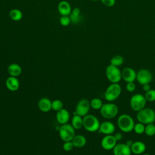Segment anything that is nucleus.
Returning a JSON list of instances; mask_svg holds the SVG:
<instances>
[{
    "label": "nucleus",
    "instance_id": "obj_1",
    "mask_svg": "<svg viewBox=\"0 0 155 155\" xmlns=\"http://www.w3.org/2000/svg\"><path fill=\"white\" fill-rule=\"evenodd\" d=\"M135 122L133 118L129 114L123 113L117 120V125L119 130L123 133H130L133 131Z\"/></svg>",
    "mask_w": 155,
    "mask_h": 155
},
{
    "label": "nucleus",
    "instance_id": "obj_2",
    "mask_svg": "<svg viewBox=\"0 0 155 155\" xmlns=\"http://www.w3.org/2000/svg\"><path fill=\"white\" fill-rule=\"evenodd\" d=\"M136 119L138 122L145 125L155 122V111L151 108L145 107L137 112Z\"/></svg>",
    "mask_w": 155,
    "mask_h": 155
},
{
    "label": "nucleus",
    "instance_id": "obj_3",
    "mask_svg": "<svg viewBox=\"0 0 155 155\" xmlns=\"http://www.w3.org/2000/svg\"><path fill=\"white\" fill-rule=\"evenodd\" d=\"M121 93L122 88L119 83H111L105 90L104 98L108 102H112L120 96Z\"/></svg>",
    "mask_w": 155,
    "mask_h": 155
},
{
    "label": "nucleus",
    "instance_id": "obj_4",
    "mask_svg": "<svg viewBox=\"0 0 155 155\" xmlns=\"http://www.w3.org/2000/svg\"><path fill=\"white\" fill-rule=\"evenodd\" d=\"M119 113V108L116 104L108 102V103L103 104L100 109L101 116L108 119H111L115 117Z\"/></svg>",
    "mask_w": 155,
    "mask_h": 155
},
{
    "label": "nucleus",
    "instance_id": "obj_5",
    "mask_svg": "<svg viewBox=\"0 0 155 155\" xmlns=\"http://www.w3.org/2000/svg\"><path fill=\"white\" fill-rule=\"evenodd\" d=\"M100 124L97 117L93 114H88L83 117V127L89 132L98 131Z\"/></svg>",
    "mask_w": 155,
    "mask_h": 155
},
{
    "label": "nucleus",
    "instance_id": "obj_6",
    "mask_svg": "<svg viewBox=\"0 0 155 155\" xmlns=\"http://www.w3.org/2000/svg\"><path fill=\"white\" fill-rule=\"evenodd\" d=\"M105 75L111 83H119L122 79L121 70L118 67L108 65L105 69Z\"/></svg>",
    "mask_w": 155,
    "mask_h": 155
},
{
    "label": "nucleus",
    "instance_id": "obj_7",
    "mask_svg": "<svg viewBox=\"0 0 155 155\" xmlns=\"http://www.w3.org/2000/svg\"><path fill=\"white\" fill-rule=\"evenodd\" d=\"M147 100L144 95L136 93L133 94L130 100V105L131 109L136 112H138L145 107Z\"/></svg>",
    "mask_w": 155,
    "mask_h": 155
},
{
    "label": "nucleus",
    "instance_id": "obj_8",
    "mask_svg": "<svg viewBox=\"0 0 155 155\" xmlns=\"http://www.w3.org/2000/svg\"><path fill=\"white\" fill-rule=\"evenodd\" d=\"M59 134L64 142L71 141L75 136V129L71 124H62L59 128Z\"/></svg>",
    "mask_w": 155,
    "mask_h": 155
},
{
    "label": "nucleus",
    "instance_id": "obj_9",
    "mask_svg": "<svg viewBox=\"0 0 155 155\" xmlns=\"http://www.w3.org/2000/svg\"><path fill=\"white\" fill-rule=\"evenodd\" d=\"M153 74L148 69L141 68L136 73V81L142 85L150 84L153 81Z\"/></svg>",
    "mask_w": 155,
    "mask_h": 155
},
{
    "label": "nucleus",
    "instance_id": "obj_10",
    "mask_svg": "<svg viewBox=\"0 0 155 155\" xmlns=\"http://www.w3.org/2000/svg\"><path fill=\"white\" fill-rule=\"evenodd\" d=\"M90 107H91L90 102L86 99H82L80 100L77 104L76 107V110L74 113L84 117L85 115L88 114Z\"/></svg>",
    "mask_w": 155,
    "mask_h": 155
},
{
    "label": "nucleus",
    "instance_id": "obj_11",
    "mask_svg": "<svg viewBox=\"0 0 155 155\" xmlns=\"http://www.w3.org/2000/svg\"><path fill=\"white\" fill-rule=\"evenodd\" d=\"M101 144L102 148L105 150H113L114 147L117 144V140H116L113 134L105 135L102 138Z\"/></svg>",
    "mask_w": 155,
    "mask_h": 155
},
{
    "label": "nucleus",
    "instance_id": "obj_12",
    "mask_svg": "<svg viewBox=\"0 0 155 155\" xmlns=\"http://www.w3.org/2000/svg\"><path fill=\"white\" fill-rule=\"evenodd\" d=\"M137 72L133 68L129 67L124 68L121 70L122 79L126 82H135L136 80Z\"/></svg>",
    "mask_w": 155,
    "mask_h": 155
},
{
    "label": "nucleus",
    "instance_id": "obj_13",
    "mask_svg": "<svg viewBox=\"0 0 155 155\" xmlns=\"http://www.w3.org/2000/svg\"><path fill=\"white\" fill-rule=\"evenodd\" d=\"M115 125L110 121H104L100 124L98 131L105 135L113 134L115 132Z\"/></svg>",
    "mask_w": 155,
    "mask_h": 155
},
{
    "label": "nucleus",
    "instance_id": "obj_14",
    "mask_svg": "<svg viewBox=\"0 0 155 155\" xmlns=\"http://www.w3.org/2000/svg\"><path fill=\"white\" fill-rule=\"evenodd\" d=\"M113 155H131V148L125 143H117L113 149Z\"/></svg>",
    "mask_w": 155,
    "mask_h": 155
},
{
    "label": "nucleus",
    "instance_id": "obj_15",
    "mask_svg": "<svg viewBox=\"0 0 155 155\" xmlns=\"http://www.w3.org/2000/svg\"><path fill=\"white\" fill-rule=\"evenodd\" d=\"M58 10L61 16H69L72 11L70 3L66 1H61L58 5Z\"/></svg>",
    "mask_w": 155,
    "mask_h": 155
},
{
    "label": "nucleus",
    "instance_id": "obj_16",
    "mask_svg": "<svg viewBox=\"0 0 155 155\" xmlns=\"http://www.w3.org/2000/svg\"><path fill=\"white\" fill-rule=\"evenodd\" d=\"M5 85L8 90L11 91H16L19 88V81L17 77L10 76L6 79Z\"/></svg>",
    "mask_w": 155,
    "mask_h": 155
},
{
    "label": "nucleus",
    "instance_id": "obj_17",
    "mask_svg": "<svg viewBox=\"0 0 155 155\" xmlns=\"http://www.w3.org/2000/svg\"><path fill=\"white\" fill-rule=\"evenodd\" d=\"M56 118L58 123L61 125L67 124L70 119V113L67 110L62 108L57 111L56 114Z\"/></svg>",
    "mask_w": 155,
    "mask_h": 155
},
{
    "label": "nucleus",
    "instance_id": "obj_18",
    "mask_svg": "<svg viewBox=\"0 0 155 155\" xmlns=\"http://www.w3.org/2000/svg\"><path fill=\"white\" fill-rule=\"evenodd\" d=\"M131 150L132 153L134 154H142L146 150V145L142 141H135L133 142L131 147Z\"/></svg>",
    "mask_w": 155,
    "mask_h": 155
},
{
    "label": "nucleus",
    "instance_id": "obj_19",
    "mask_svg": "<svg viewBox=\"0 0 155 155\" xmlns=\"http://www.w3.org/2000/svg\"><path fill=\"white\" fill-rule=\"evenodd\" d=\"M38 108L42 112H48L52 110L51 101L47 97H42L38 102Z\"/></svg>",
    "mask_w": 155,
    "mask_h": 155
},
{
    "label": "nucleus",
    "instance_id": "obj_20",
    "mask_svg": "<svg viewBox=\"0 0 155 155\" xmlns=\"http://www.w3.org/2000/svg\"><path fill=\"white\" fill-rule=\"evenodd\" d=\"M7 73L10 76L18 77L22 73V68L19 64L13 63L8 66Z\"/></svg>",
    "mask_w": 155,
    "mask_h": 155
},
{
    "label": "nucleus",
    "instance_id": "obj_21",
    "mask_svg": "<svg viewBox=\"0 0 155 155\" xmlns=\"http://www.w3.org/2000/svg\"><path fill=\"white\" fill-rule=\"evenodd\" d=\"M74 147L76 148H82L84 147L87 143V139L83 135H76L74 136L71 140Z\"/></svg>",
    "mask_w": 155,
    "mask_h": 155
},
{
    "label": "nucleus",
    "instance_id": "obj_22",
    "mask_svg": "<svg viewBox=\"0 0 155 155\" xmlns=\"http://www.w3.org/2000/svg\"><path fill=\"white\" fill-rule=\"evenodd\" d=\"M71 125L75 130L81 129L82 127H83V118L82 116L74 113L71 119Z\"/></svg>",
    "mask_w": 155,
    "mask_h": 155
},
{
    "label": "nucleus",
    "instance_id": "obj_23",
    "mask_svg": "<svg viewBox=\"0 0 155 155\" xmlns=\"http://www.w3.org/2000/svg\"><path fill=\"white\" fill-rule=\"evenodd\" d=\"M22 12L17 8H13L9 12V17L12 21H21L22 18Z\"/></svg>",
    "mask_w": 155,
    "mask_h": 155
},
{
    "label": "nucleus",
    "instance_id": "obj_24",
    "mask_svg": "<svg viewBox=\"0 0 155 155\" xmlns=\"http://www.w3.org/2000/svg\"><path fill=\"white\" fill-rule=\"evenodd\" d=\"M124 58L119 54H117L112 57L110 59V64L116 67H120L124 63Z\"/></svg>",
    "mask_w": 155,
    "mask_h": 155
},
{
    "label": "nucleus",
    "instance_id": "obj_25",
    "mask_svg": "<svg viewBox=\"0 0 155 155\" xmlns=\"http://www.w3.org/2000/svg\"><path fill=\"white\" fill-rule=\"evenodd\" d=\"M90 107L93 109L96 110H100V109L101 108V107L103 105V102H102V100L97 97L92 99L91 100V101L90 102Z\"/></svg>",
    "mask_w": 155,
    "mask_h": 155
},
{
    "label": "nucleus",
    "instance_id": "obj_26",
    "mask_svg": "<svg viewBox=\"0 0 155 155\" xmlns=\"http://www.w3.org/2000/svg\"><path fill=\"white\" fill-rule=\"evenodd\" d=\"M144 133L150 137L154 136L155 134V125L153 123L145 125Z\"/></svg>",
    "mask_w": 155,
    "mask_h": 155
},
{
    "label": "nucleus",
    "instance_id": "obj_27",
    "mask_svg": "<svg viewBox=\"0 0 155 155\" xmlns=\"http://www.w3.org/2000/svg\"><path fill=\"white\" fill-rule=\"evenodd\" d=\"M145 128V125L138 122L137 123H136L134 124L133 131L137 134H142L144 133Z\"/></svg>",
    "mask_w": 155,
    "mask_h": 155
},
{
    "label": "nucleus",
    "instance_id": "obj_28",
    "mask_svg": "<svg viewBox=\"0 0 155 155\" xmlns=\"http://www.w3.org/2000/svg\"><path fill=\"white\" fill-rule=\"evenodd\" d=\"M63 108V103L61 100L55 99L51 101V109L54 111H58Z\"/></svg>",
    "mask_w": 155,
    "mask_h": 155
},
{
    "label": "nucleus",
    "instance_id": "obj_29",
    "mask_svg": "<svg viewBox=\"0 0 155 155\" xmlns=\"http://www.w3.org/2000/svg\"><path fill=\"white\" fill-rule=\"evenodd\" d=\"M144 96L147 101H148V102L155 101V90L151 88L149 91L145 93Z\"/></svg>",
    "mask_w": 155,
    "mask_h": 155
},
{
    "label": "nucleus",
    "instance_id": "obj_30",
    "mask_svg": "<svg viewBox=\"0 0 155 155\" xmlns=\"http://www.w3.org/2000/svg\"><path fill=\"white\" fill-rule=\"evenodd\" d=\"M59 22L61 25L64 27H67L69 25L71 22L70 18L69 16H61L59 19Z\"/></svg>",
    "mask_w": 155,
    "mask_h": 155
},
{
    "label": "nucleus",
    "instance_id": "obj_31",
    "mask_svg": "<svg viewBox=\"0 0 155 155\" xmlns=\"http://www.w3.org/2000/svg\"><path fill=\"white\" fill-rule=\"evenodd\" d=\"M125 88L127 91L130 93H133L135 91L136 86L134 82H127Z\"/></svg>",
    "mask_w": 155,
    "mask_h": 155
},
{
    "label": "nucleus",
    "instance_id": "obj_32",
    "mask_svg": "<svg viewBox=\"0 0 155 155\" xmlns=\"http://www.w3.org/2000/svg\"><path fill=\"white\" fill-rule=\"evenodd\" d=\"M74 147V145L72 143L71 141H67V142H64L63 145H62V148L64 151H71L73 148Z\"/></svg>",
    "mask_w": 155,
    "mask_h": 155
},
{
    "label": "nucleus",
    "instance_id": "obj_33",
    "mask_svg": "<svg viewBox=\"0 0 155 155\" xmlns=\"http://www.w3.org/2000/svg\"><path fill=\"white\" fill-rule=\"evenodd\" d=\"M101 2L107 7H111L114 5L116 3V0H100Z\"/></svg>",
    "mask_w": 155,
    "mask_h": 155
},
{
    "label": "nucleus",
    "instance_id": "obj_34",
    "mask_svg": "<svg viewBox=\"0 0 155 155\" xmlns=\"http://www.w3.org/2000/svg\"><path fill=\"white\" fill-rule=\"evenodd\" d=\"M70 21L71 22H73V23H78V22L80 21V19H81V16L80 15L79 16H76L72 13H71L70 15Z\"/></svg>",
    "mask_w": 155,
    "mask_h": 155
},
{
    "label": "nucleus",
    "instance_id": "obj_35",
    "mask_svg": "<svg viewBox=\"0 0 155 155\" xmlns=\"http://www.w3.org/2000/svg\"><path fill=\"white\" fill-rule=\"evenodd\" d=\"M113 135H114V136L116 140H117V141H120V140L122 139V137H123L122 134L121 133H120V132L116 133H114Z\"/></svg>",
    "mask_w": 155,
    "mask_h": 155
},
{
    "label": "nucleus",
    "instance_id": "obj_36",
    "mask_svg": "<svg viewBox=\"0 0 155 155\" xmlns=\"http://www.w3.org/2000/svg\"><path fill=\"white\" fill-rule=\"evenodd\" d=\"M72 14L76 15V16H79L80 14H81V10H80V8H78V7H75L73 9H72V11H71V13Z\"/></svg>",
    "mask_w": 155,
    "mask_h": 155
},
{
    "label": "nucleus",
    "instance_id": "obj_37",
    "mask_svg": "<svg viewBox=\"0 0 155 155\" xmlns=\"http://www.w3.org/2000/svg\"><path fill=\"white\" fill-rule=\"evenodd\" d=\"M142 89H143V90L145 93L149 91L151 89V87L150 85V84H146L143 85H142Z\"/></svg>",
    "mask_w": 155,
    "mask_h": 155
},
{
    "label": "nucleus",
    "instance_id": "obj_38",
    "mask_svg": "<svg viewBox=\"0 0 155 155\" xmlns=\"http://www.w3.org/2000/svg\"><path fill=\"white\" fill-rule=\"evenodd\" d=\"M133 142H133L132 140H128L126 142L125 144H126L128 147H129L131 148V146H132Z\"/></svg>",
    "mask_w": 155,
    "mask_h": 155
},
{
    "label": "nucleus",
    "instance_id": "obj_39",
    "mask_svg": "<svg viewBox=\"0 0 155 155\" xmlns=\"http://www.w3.org/2000/svg\"><path fill=\"white\" fill-rule=\"evenodd\" d=\"M141 155H151V154H148V153H143V154H141Z\"/></svg>",
    "mask_w": 155,
    "mask_h": 155
},
{
    "label": "nucleus",
    "instance_id": "obj_40",
    "mask_svg": "<svg viewBox=\"0 0 155 155\" xmlns=\"http://www.w3.org/2000/svg\"><path fill=\"white\" fill-rule=\"evenodd\" d=\"M92 1H100V0H91Z\"/></svg>",
    "mask_w": 155,
    "mask_h": 155
},
{
    "label": "nucleus",
    "instance_id": "obj_41",
    "mask_svg": "<svg viewBox=\"0 0 155 155\" xmlns=\"http://www.w3.org/2000/svg\"><path fill=\"white\" fill-rule=\"evenodd\" d=\"M0 1H2V0H0Z\"/></svg>",
    "mask_w": 155,
    "mask_h": 155
}]
</instances>
